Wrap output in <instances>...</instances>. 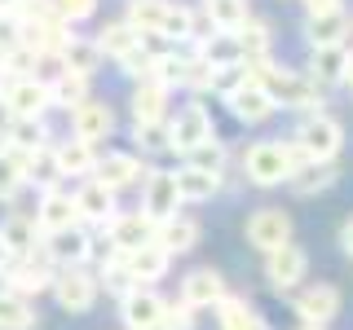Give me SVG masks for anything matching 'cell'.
Wrapping results in <instances>:
<instances>
[{
  "label": "cell",
  "instance_id": "39",
  "mask_svg": "<svg viewBox=\"0 0 353 330\" xmlns=\"http://www.w3.org/2000/svg\"><path fill=\"white\" fill-rule=\"evenodd\" d=\"M208 18H212V27L216 31H239L243 22H248V0H208Z\"/></svg>",
  "mask_w": 353,
  "mask_h": 330
},
{
  "label": "cell",
  "instance_id": "2",
  "mask_svg": "<svg viewBox=\"0 0 353 330\" xmlns=\"http://www.w3.org/2000/svg\"><path fill=\"white\" fill-rule=\"evenodd\" d=\"M309 163L301 150H296V141H256L248 154H243V176H248L252 185H283L292 181V172Z\"/></svg>",
  "mask_w": 353,
  "mask_h": 330
},
{
  "label": "cell",
  "instance_id": "55",
  "mask_svg": "<svg viewBox=\"0 0 353 330\" xmlns=\"http://www.w3.org/2000/svg\"><path fill=\"white\" fill-rule=\"evenodd\" d=\"M0 84H5V62H0Z\"/></svg>",
  "mask_w": 353,
  "mask_h": 330
},
{
  "label": "cell",
  "instance_id": "21",
  "mask_svg": "<svg viewBox=\"0 0 353 330\" xmlns=\"http://www.w3.org/2000/svg\"><path fill=\"white\" fill-rule=\"evenodd\" d=\"M345 36H349V14H345V9H331V14H309L305 18L309 49H323V44H345Z\"/></svg>",
  "mask_w": 353,
  "mask_h": 330
},
{
  "label": "cell",
  "instance_id": "45",
  "mask_svg": "<svg viewBox=\"0 0 353 330\" xmlns=\"http://www.w3.org/2000/svg\"><path fill=\"white\" fill-rule=\"evenodd\" d=\"M194 313H199V308H190L185 300H176V304L163 308V322H159V330H194Z\"/></svg>",
  "mask_w": 353,
  "mask_h": 330
},
{
  "label": "cell",
  "instance_id": "48",
  "mask_svg": "<svg viewBox=\"0 0 353 330\" xmlns=\"http://www.w3.org/2000/svg\"><path fill=\"white\" fill-rule=\"evenodd\" d=\"M340 251H345V256L353 260V216L345 220V225H340Z\"/></svg>",
  "mask_w": 353,
  "mask_h": 330
},
{
  "label": "cell",
  "instance_id": "37",
  "mask_svg": "<svg viewBox=\"0 0 353 330\" xmlns=\"http://www.w3.org/2000/svg\"><path fill=\"white\" fill-rule=\"evenodd\" d=\"M36 326V308L27 295H0V330H31Z\"/></svg>",
  "mask_w": 353,
  "mask_h": 330
},
{
  "label": "cell",
  "instance_id": "30",
  "mask_svg": "<svg viewBox=\"0 0 353 330\" xmlns=\"http://www.w3.org/2000/svg\"><path fill=\"white\" fill-rule=\"evenodd\" d=\"M22 168H27V181L44 185V190H53L58 176H62V163H58V150H53V146L27 150V154H22Z\"/></svg>",
  "mask_w": 353,
  "mask_h": 330
},
{
  "label": "cell",
  "instance_id": "6",
  "mask_svg": "<svg viewBox=\"0 0 353 330\" xmlns=\"http://www.w3.org/2000/svg\"><path fill=\"white\" fill-rule=\"evenodd\" d=\"M181 185H176V172H146V190H141V212H146L154 225L176 216L181 207Z\"/></svg>",
  "mask_w": 353,
  "mask_h": 330
},
{
  "label": "cell",
  "instance_id": "42",
  "mask_svg": "<svg viewBox=\"0 0 353 330\" xmlns=\"http://www.w3.org/2000/svg\"><path fill=\"white\" fill-rule=\"evenodd\" d=\"M159 36H168V40H194V14H190V9H181V5H168Z\"/></svg>",
  "mask_w": 353,
  "mask_h": 330
},
{
  "label": "cell",
  "instance_id": "15",
  "mask_svg": "<svg viewBox=\"0 0 353 330\" xmlns=\"http://www.w3.org/2000/svg\"><path fill=\"white\" fill-rule=\"evenodd\" d=\"M181 300L190 308H216L225 300V278L216 269H190L181 278Z\"/></svg>",
  "mask_w": 353,
  "mask_h": 330
},
{
  "label": "cell",
  "instance_id": "27",
  "mask_svg": "<svg viewBox=\"0 0 353 330\" xmlns=\"http://www.w3.org/2000/svg\"><path fill=\"white\" fill-rule=\"evenodd\" d=\"M336 181H340V168H331V163H301L287 185H292V194L314 198V194H327Z\"/></svg>",
  "mask_w": 353,
  "mask_h": 330
},
{
  "label": "cell",
  "instance_id": "22",
  "mask_svg": "<svg viewBox=\"0 0 353 330\" xmlns=\"http://www.w3.org/2000/svg\"><path fill=\"white\" fill-rule=\"evenodd\" d=\"M163 106H168V84H159L154 75H146V80L132 88V119L137 124H159Z\"/></svg>",
  "mask_w": 353,
  "mask_h": 330
},
{
  "label": "cell",
  "instance_id": "16",
  "mask_svg": "<svg viewBox=\"0 0 353 330\" xmlns=\"http://www.w3.org/2000/svg\"><path fill=\"white\" fill-rule=\"evenodd\" d=\"M44 256H49L53 264H84L88 256H93V238L84 234L80 225H71V229H58V234H49V247H44Z\"/></svg>",
  "mask_w": 353,
  "mask_h": 330
},
{
  "label": "cell",
  "instance_id": "18",
  "mask_svg": "<svg viewBox=\"0 0 353 330\" xmlns=\"http://www.w3.org/2000/svg\"><path fill=\"white\" fill-rule=\"evenodd\" d=\"M110 128H115V115H110L106 102H93V97H88L84 106L71 110V132L84 137V141H102V137H110Z\"/></svg>",
  "mask_w": 353,
  "mask_h": 330
},
{
  "label": "cell",
  "instance_id": "26",
  "mask_svg": "<svg viewBox=\"0 0 353 330\" xmlns=\"http://www.w3.org/2000/svg\"><path fill=\"white\" fill-rule=\"evenodd\" d=\"M75 207H80L84 220H97V225H110L115 220V190L102 181H88L80 194H75Z\"/></svg>",
  "mask_w": 353,
  "mask_h": 330
},
{
  "label": "cell",
  "instance_id": "25",
  "mask_svg": "<svg viewBox=\"0 0 353 330\" xmlns=\"http://www.w3.org/2000/svg\"><path fill=\"white\" fill-rule=\"evenodd\" d=\"M154 242H159L168 256H185V251H194V242H199V220H190V216L163 220V225L154 229Z\"/></svg>",
  "mask_w": 353,
  "mask_h": 330
},
{
  "label": "cell",
  "instance_id": "24",
  "mask_svg": "<svg viewBox=\"0 0 353 330\" xmlns=\"http://www.w3.org/2000/svg\"><path fill=\"white\" fill-rule=\"evenodd\" d=\"M97 181H102V185H110V190H124V185H137L141 181V176H146V172H141V163H137V154H106V159H97Z\"/></svg>",
  "mask_w": 353,
  "mask_h": 330
},
{
  "label": "cell",
  "instance_id": "40",
  "mask_svg": "<svg viewBox=\"0 0 353 330\" xmlns=\"http://www.w3.org/2000/svg\"><path fill=\"white\" fill-rule=\"evenodd\" d=\"M97 44H102V53H110V58H128V53L141 44V31L128 27V22H110Z\"/></svg>",
  "mask_w": 353,
  "mask_h": 330
},
{
  "label": "cell",
  "instance_id": "36",
  "mask_svg": "<svg viewBox=\"0 0 353 330\" xmlns=\"http://www.w3.org/2000/svg\"><path fill=\"white\" fill-rule=\"evenodd\" d=\"M58 163H62V176H84V172H93V168H97L93 141H84V137L62 141V146H58Z\"/></svg>",
  "mask_w": 353,
  "mask_h": 330
},
{
  "label": "cell",
  "instance_id": "13",
  "mask_svg": "<svg viewBox=\"0 0 353 330\" xmlns=\"http://www.w3.org/2000/svg\"><path fill=\"white\" fill-rule=\"evenodd\" d=\"M154 229H159V225H154L146 212H132V216H115V220L106 225V234H110V247L128 256V251H137V247H146V242H154Z\"/></svg>",
  "mask_w": 353,
  "mask_h": 330
},
{
  "label": "cell",
  "instance_id": "35",
  "mask_svg": "<svg viewBox=\"0 0 353 330\" xmlns=\"http://www.w3.org/2000/svg\"><path fill=\"white\" fill-rule=\"evenodd\" d=\"M234 36L243 44V66H248V62H270V27H265V22L248 18Z\"/></svg>",
  "mask_w": 353,
  "mask_h": 330
},
{
  "label": "cell",
  "instance_id": "46",
  "mask_svg": "<svg viewBox=\"0 0 353 330\" xmlns=\"http://www.w3.org/2000/svg\"><path fill=\"white\" fill-rule=\"evenodd\" d=\"M132 137H137V146H141V150H159V146H168V128H163V124H137V128H132Z\"/></svg>",
  "mask_w": 353,
  "mask_h": 330
},
{
  "label": "cell",
  "instance_id": "43",
  "mask_svg": "<svg viewBox=\"0 0 353 330\" xmlns=\"http://www.w3.org/2000/svg\"><path fill=\"white\" fill-rule=\"evenodd\" d=\"M190 168H203V172H221L225 168V146H221L216 137H208L203 146L190 150Z\"/></svg>",
  "mask_w": 353,
  "mask_h": 330
},
{
  "label": "cell",
  "instance_id": "1",
  "mask_svg": "<svg viewBox=\"0 0 353 330\" xmlns=\"http://www.w3.org/2000/svg\"><path fill=\"white\" fill-rule=\"evenodd\" d=\"M243 71H252L248 80H261L265 88H270V97L283 110H318L323 106V84H318L314 75L283 71V66H274V62H248Z\"/></svg>",
  "mask_w": 353,
  "mask_h": 330
},
{
  "label": "cell",
  "instance_id": "34",
  "mask_svg": "<svg viewBox=\"0 0 353 330\" xmlns=\"http://www.w3.org/2000/svg\"><path fill=\"white\" fill-rule=\"evenodd\" d=\"M163 14H168V0H128V27H137L141 36H159L163 31Z\"/></svg>",
  "mask_w": 353,
  "mask_h": 330
},
{
  "label": "cell",
  "instance_id": "33",
  "mask_svg": "<svg viewBox=\"0 0 353 330\" xmlns=\"http://www.w3.org/2000/svg\"><path fill=\"white\" fill-rule=\"evenodd\" d=\"M203 62H212L216 71H230V66H243V44L234 31H221V36L203 40Z\"/></svg>",
  "mask_w": 353,
  "mask_h": 330
},
{
  "label": "cell",
  "instance_id": "11",
  "mask_svg": "<svg viewBox=\"0 0 353 330\" xmlns=\"http://www.w3.org/2000/svg\"><path fill=\"white\" fill-rule=\"evenodd\" d=\"M305 273H309V256L301 247H292V242L265 256V282H270L274 291H292V286H301Z\"/></svg>",
  "mask_w": 353,
  "mask_h": 330
},
{
  "label": "cell",
  "instance_id": "4",
  "mask_svg": "<svg viewBox=\"0 0 353 330\" xmlns=\"http://www.w3.org/2000/svg\"><path fill=\"white\" fill-rule=\"evenodd\" d=\"M97 291H102V282L93 273H84L80 264H66L62 273H53V300L66 313H88L97 304Z\"/></svg>",
  "mask_w": 353,
  "mask_h": 330
},
{
  "label": "cell",
  "instance_id": "41",
  "mask_svg": "<svg viewBox=\"0 0 353 330\" xmlns=\"http://www.w3.org/2000/svg\"><path fill=\"white\" fill-rule=\"evenodd\" d=\"M5 141H14V150H40L44 141H49V132H44V124L40 119H14V124H9V137Z\"/></svg>",
  "mask_w": 353,
  "mask_h": 330
},
{
  "label": "cell",
  "instance_id": "38",
  "mask_svg": "<svg viewBox=\"0 0 353 330\" xmlns=\"http://www.w3.org/2000/svg\"><path fill=\"white\" fill-rule=\"evenodd\" d=\"M22 185H27V168H22V150H0V203H9Z\"/></svg>",
  "mask_w": 353,
  "mask_h": 330
},
{
  "label": "cell",
  "instance_id": "52",
  "mask_svg": "<svg viewBox=\"0 0 353 330\" xmlns=\"http://www.w3.org/2000/svg\"><path fill=\"white\" fill-rule=\"evenodd\" d=\"M14 286H9V264H0V295H9Z\"/></svg>",
  "mask_w": 353,
  "mask_h": 330
},
{
  "label": "cell",
  "instance_id": "54",
  "mask_svg": "<svg viewBox=\"0 0 353 330\" xmlns=\"http://www.w3.org/2000/svg\"><path fill=\"white\" fill-rule=\"evenodd\" d=\"M296 330H327V326H305V322H301V326H296Z\"/></svg>",
  "mask_w": 353,
  "mask_h": 330
},
{
  "label": "cell",
  "instance_id": "14",
  "mask_svg": "<svg viewBox=\"0 0 353 330\" xmlns=\"http://www.w3.org/2000/svg\"><path fill=\"white\" fill-rule=\"evenodd\" d=\"M49 256H44L40 264H36V251L31 256H18L14 264H9V286H14V295H40V291H49L53 286V269H49Z\"/></svg>",
  "mask_w": 353,
  "mask_h": 330
},
{
  "label": "cell",
  "instance_id": "3",
  "mask_svg": "<svg viewBox=\"0 0 353 330\" xmlns=\"http://www.w3.org/2000/svg\"><path fill=\"white\" fill-rule=\"evenodd\" d=\"M292 141L309 163H331L340 154V146H345V128H340V119H331L327 110H309Z\"/></svg>",
  "mask_w": 353,
  "mask_h": 330
},
{
  "label": "cell",
  "instance_id": "51",
  "mask_svg": "<svg viewBox=\"0 0 353 330\" xmlns=\"http://www.w3.org/2000/svg\"><path fill=\"white\" fill-rule=\"evenodd\" d=\"M9 115H14V110L0 102V137H9Z\"/></svg>",
  "mask_w": 353,
  "mask_h": 330
},
{
  "label": "cell",
  "instance_id": "19",
  "mask_svg": "<svg viewBox=\"0 0 353 330\" xmlns=\"http://www.w3.org/2000/svg\"><path fill=\"white\" fill-rule=\"evenodd\" d=\"M309 75H314L323 88L345 84V75H349V49H345V44H323V49H314V53H309Z\"/></svg>",
  "mask_w": 353,
  "mask_h": 330
},
{
  "label": "cell",
  "instance_id": "5",
  "mask_svg": "<svg viewBox=\"0 0 353 330\" xmlns=\"http://www.w3.org/2000/svg\"><path fill=\"white\" fill-rule=\"evenodd\" d=\"M225 106H230V115H234L239 124H265V119L279 110V102L270 97V88L261 80H248V71H243V80L225 93Z\"/></svg>",
  "mask_w": 353,
  "mask_h": 330
},
{
  "label": "cell",
  "instance_id": "23",
  "mask_svg": "<svg viewBox=\"0 0 353 330\" xmlns=\"http://www.w3.org/2000/svg\"><path fill=\"white\" fill-rule=\"evenodd\" d=\"M124 260H128V273H132V282H137V286L146 282V286H150V282H159L163 273H168V260H172V256L159 247V242H146V247L128 251Z\"/></svg>",
  "mask_w": 353,
  "mask_h": 330
},
{
  "label": "cell",
  "instance_id": "50",
  "mask_svg": "<svg viewBox=\"0 0 353 330\" xmlns=\"http://www.w3.org/2000/svg\"><path fill=\"white\" fill-rule=\"evenodd\" d=\"M22 5L27 0H0V14H22Z\"/></svg>",
  "mask_w": 353,
  "mask_h": 330
},
{
  "label": "cell",
  "instance_id": "32",
  "mask_svg": "<svg viewBox=\"0 0 353 330\" xmlns=\"http://www.w3.org/2000/svg\"><path fill=\"white\" fill-rule=\"evenodd\" d=\"M49 97H53V106L75 110V106L88 102V80H84V75H75V71H58L49 80Z\"/></svg>",
  "mask_w": 353,
  "mask_h": 330
},
{
  "label": "cell",
  "instance_id": "53",
  "mask_svg": "<svg viewBox=\"0 0 353 330\" xmlns=\"http://www.w3.org/2000/svg\"><path fill=\"white\" fill-rule=\"evenodd\" d=\"M345 84L353 88V53H349V75H345Z\"/></svg>",
  "mask_w": 353,
  "mask_h": 330
},
{
  "label": "cell",
  "instance_id": "47",
  "mask_svg": "<svg viewBox=\"0 0 353 330\" xmlns=\"http://www.w3.org/2000/svg\"><path fill=\"white\" fill-rule=\"evenodd\" d=\"M58 5V14L62 18H71V22H80V18H93L97 14V0H53Z\"/></svg>",
  "mask_w": 353,
  "mask_h": 330
},
{
  "label": "cell",
  "instance_id": "20",
  "mask_svg": "<svg viewBox=\"0 0 353 330\" xmlns=\"http://www.w3.org/2000/svg\"><path fill=\"white\" fill-rule=\"evenodd\" d=\"M36 234H40V225L31 216H22V212L0 220V247H5V256H14V260L36 251Z\"/></svg>",
  "mask_w": 353,
  "mask_h": 330
},
{
  "label": "cell",
  "instance_id": "17",
  "mask_svg": "<svg viewBox=\"0 0 353 330\" xmlns=\"http://www.w3.org/2000/svg\"><path fill=\"white\" fill-rule=\"evenodd\" d=\"M75 220H80V207H75V198H71V194H62L58 185H53V190H44V198H40V212H36V225L44 229V234L71 229Z\"/></svg>",
  "mask_w": 353,
  "mask_h": 330
},
{
  "label": "cell",
  "instance_id": "44",
  "mask_svg": "<svg viewBox=\"0 0 353 330\" xmlns=\"http://www.w3.org/2000/svg\"><path fill=\"white\" fill-rule=\"evenodd\" d=\"M27 44V31H22V22L14 14H0V58H9L14 49Z\"/></svg>",
  "mask_w": 353,
  "mask_h": 330
},
{
  "label": "cell",
  "instance_id": "28",
  "mask_svg": "<svg viewBox=\"0 0 353 330\" xmlns=\"http://www.w3.org/2000/svg\"><path fill=\"white\" fill-rule=\"evenodd\" d=\"M216 326L221 330H270V322H265L256 308L248 300H234V295H225L216 304Z\"/></svg>",
  "mask_w": 353,
  "mask_h": 330
},
{
  "label": "cell",
  "instance_id": "49",
  "mask_svg": "<svg viewBox=\"0 0 353 330\" xmlns=\"http://www.w3.org/2000/svg\"><path fill=\"white\" fill-rule=\"evenodd\" d=\"M305 9L309 14H331V9H345L340 0H305Z\"/></svg>",
  "mask_w": 353,
  "mask_h": 330
},
{
  "label": "cell",
  "instance_id": "7",
  "mask_svg": "<svg viewBox=\"0 0 353 330\" xmlns=\"http://www.w3.org/2000/svg\"><path fill=\"white\" fill-rule=\"evenodd\" d=\"M296 317H301L305 326H331L340 317V308H345V300H340V291L331 282H314L305 286L301 295H296Z\"/></svg>",
  "mask_w": 353,
  "mask_h": 330
},
{
  "label": "cell",
  "instance_id": "10",
  "mask_svg": "<svg viewBox=\"0 0 353 330\" xmlns=\"http://www.w3.org/2000/svg\"><path fill=\"white\" fill-rule=\"evenodd\" d=\"M208 137H216V132H212V115H208L203 106H185V110H176V119L168 124V150L190 154L194 146H203Z\"/></svg>",
  "mask_w": 353,
  "mask_h": 330
},
{
  "label": "cell",
  "instance_id": "56",
  "mask_svg": "<svg viewBox=\"0 0 353 330\" xmlns=\"http://www.w3.org/2000/svg\"><path fill=\"white\" fill-rule=\"evenodd\" d=\"M0 150H5V146H0Z\"/></svg>",
  "mask_w": 353,
  "mask_h": 330
},
{
  "label": "cell",
  "instance_id": "29",
  "mask_svg": "<svg viewBox=\"0 0 353 330\" xmlns=\"http://www.w3.org/2000/svg\"><path fill=\"white\" fill-rule=\"evenodd\" d=\"M102 58H106V53H102V44H97V40H66V49H62V71H75V75H84V80H88V75H97V66H102Z\"/></svg>",
  "mask_w": 353,
  "mask_h": 330
},
{
  "label": "cell",
  "instance_id": "8",
  "mask_svg": "<svg viewBox=\"0 0 353 330\" xmlns=\"http://www.w3.org/2000/svg\"><path fill=\"white\" fill-rule=\"evenodd\" d=\"M248 242L256 251H265V256L287 247V242H292V216H287L283 207H261V212L248 220Z\"/></svg>",
  "mask_w": 353,
  "mask_h": 330
},
{
  "label": "cell",
  "instance_id": "31",
  "mask_svg": "<svg viewBox=\"0 0 353 330\" xmlns=\"http://www.w3.org/2000/svg\"><path fill=\"white\" fill-rule=\"evenodd\" d=\"M176 185H181L185 203H208V198L221 190V172H203V168H190V163H185V168L176 172Z\"/></svg>",
  "mask_w": 353,
  "mask_h": 330
},
{
  "label": "cell",
  "instance_id": "12",
  "mask_svg": "<svg viewBox=\"0 0 353 330\" xmlns=\"http://www.w3.org/2000/svg\"><path fill=\"white\" fill-rule=\"evenodd\" d=\"M5 106L14 110V119H40L44 110L53 106L49 84L36 80V75H22V80H14V84L5 88Z\"/></svg>",
  "mask_w": 353,
  "mask_h": 330
},
{
  "label": "cell",
  "instance_id": "9",
  "mask_svg": "<svg viewBox=\"0 0 353 330\" xmlns=\"http://www.w3.org/2000/svg\"><path fill=\"white\" fill-rule=\"evenodd\" d=\"M163 308H168V300H159L150 286H132L124 300H119V322L128 330H159Z\"/></svg>",
  "mask_w": 353,
  "mask_h": 330
}]
</instances>
